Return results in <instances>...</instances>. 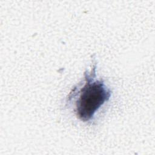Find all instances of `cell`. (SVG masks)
Segmentation results:
<instances>
[{
  "label": "cell",
  "instance_id": "1",
  "mask_svg": "<svg viewBox=\"0 0 155 155\" xmlns=\"http://www.w3.org/2000/svg\"><path fill=\"white\" fill-rule=\"evenodd\" d=\"M96 62L90 71L84 73V82L81 87H74L67 97V101L73 99L74 102V111L78 117L84 122L91 120L96 111L108 101L111 91L102 79L96 78Z\"/></svg>",
  "mask_w": 155,
  "mask_h": 155
}]
</instances>
